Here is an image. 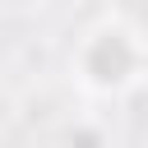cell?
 <instances>
[{"label":"cell","mask_w":148,"mask_h":148,"mask_svg":"<svg viewBox=\"0 0 148 148\" xmlns=\"http://www.w3.org/2000/svg\"><path fill=\"white\" fill-rule=\"evenodd\" d=\"M130 46H125V37H102L92 51H88V69L102 79V83H116V79H125L130 74Z\"/></svg>","instance_id":"1"}]
</instances>
